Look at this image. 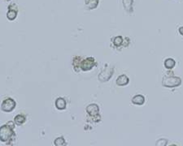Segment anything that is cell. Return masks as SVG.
Segmentation results:
<instances>
[{
	"instance_id": "obj_15",
	"label": "cell",
	"mask_w": 183,
	"mask_h": 146,
	"mask_svg": "<svg viewBox=\"0 0 183 146\" xmlns=\"http://www.w3.org/2000/svg\"><path fill=\"white\" fill-rule=\"evenodd\" d=\"M54 145L56 146H62L66 145V141H65L64 138L60 136V137H57L55 141H54Z\"/></svg>"
},
{
	"instance_id": "obj_7",
	"label": "cell",
	"mask_w": 183,
	"mask_h": 146,
	"mask_svg": "<svg viewBox=\"0 0 183 146\" xmlns=\"http://www.w3.org/2000/svg\"><path fill=\"white\" fill-rule=\"evenodd\" d=\"M129 82H130V79L124 74H122L120 76H118V78L116 79V84L119 85V86L127 85V84H129Z\"/></svg>"
},
{
	"instance_id": "obj_12",
	"label": "cell",
	"mask_w": 183,
	"mask_h": 146,
	"mask_svg": "<svg viewBox=\"0 0 183 146\" xmlns=\"http://www.w3.org/2000/svg\"><path fill=\"white\" fill-rule=\"evenodd\" d=\"M17 16V10H14V9H11V7H9V10L7 13V17L8 19L10 20H14L16 18Z\"/></svg>"
},
{
	"instance_id": "obj_10",
	"label": "cell",
	"mask_w": 183,
	"mask_h": 146,
	"mask_svg": "<svg viewBox=\"0 0 183 146\" xmlns=\"http://www.w3.org/2000/svg\"><path fill=\"white\" fill-rule=\"evenodd\" d=\"M55 105H56V107L57 109L62 110L66 109L67 102H66L64 98H58L56 100Z\"/></svg>"
},
{
	"instance_id": "obj_2",
	"label": "cell",
	"mask_w": 183,
	"mask_h": 146,
	"mask_svg": "<svg viewBox=\"0 0 183 146\" xmlns=\"http://www.w3.org/2000/svg\"><path fill=\"white\" fill-rule=\"evenodd\" d=\"M182 84V79L178 76H166L162 80V85L166 88L178 87Z\"/></svg>"
},
{
	"instance_id": "obj_5",
	"label": "cell",
	"mask_w": 183,
	"mask_h": 146,
	"mask_svg": "<svg viewBox=\"0 0 183 146\" xmlns=\"http://www.w3.org/2000/svg\"><path fill=\"white\" fill-rule=\"evenodd\" d=\"M95 66V60L92 57H88L84 60H82L80 65V68L82 71H90Z\"/></svg>"
},
{
	"instance_id": "obj_6",
	"label": "cell",
	"mask_w": 183,
	"mask_h": 146,
	"mask_svg": "<svg viewBox=\"0 0 183 146\" xmlns=\"http://www.w3.org/2000/svg\"><path fill=\"white\" fill-rule=\"evenodd\" d=\"M86 112L90 116L95 117L99 115V107L97 104H90L86 107Z\"/></svg>"
},
{
	"instance_id": "obj_13",
	"label": "cell",
	"mask_w": 183,
	"mask_h": 146,
	"mask_svg": "<svg viewBox=\"0 0 183 146\" xmlns=\"http://www.w3.org/2000/svg\"><path fill=\"white\" fill-rule=\"evenodd\" d=\"M175 65H176V62L174 59L169 58V59H165V61H164V67L167 69H172L175 67Z\"/></svg>"
},
{
	"instance_id": "obj_14",
	"label": "cell",
	"mask_w": 183,
	"mask_h": 146,
	"mask_svg": "<svg viewBox=\"0 0 183 146\" xmlns=\"http://www.w3.org/2000/svg\"><path fill=\"white\" fill-rule=\"evenodd\" d=\"M26 116H24L23 115H16L14 118L15 124H16V125H19V126H20V125H22V124L26 122Z\"/></svg>"
},
{
	"instance_id": "obj_16",
	"label": "cell",
	"mask_w": 183,
	"mask_h": 146,
	"mask_svg": "<svg viewBox=\"0 0 183 146\" xmlns=\"http://www.w3.org/2000/svg\"><path fill=\"white\" fill-rule=\"evenodd\" d=\"M123 43V37L121 36H117L114 37L113 39V44L116 45V46H120V45H122Z\"/></svg>"
},
{
	"instance_id": "obj_8",
	"label": "cell",
	"mask_w": 183,
	"mask_h": 146,
	"mask_svg": "<svg viewBox=\"0 0 183 146\" xmlns=\"http://www.w3.org/2000/svg\"><path fill=\"white\" fill-rule=\"evenodd\" d=\"M99 0H85L86 7L88 10H93L95 9L99 5Z\"/></svg>"
},
{
	"instance_id": "obj_1",
	"label": "cell",
	"mask_w": 183,
	"mask_h": 146,
	"mask_svg": "<svg viewBox=\"0 0 183 146\" xmlns=\"http://www.w3.org/2000/svg\"><path fill=\"white\" fill-rule=\"evenodd\" d=\"M13 134H14L13 127L3 125L0 127V141H1L7 142V141H10Z\"/></svg>"
},
{
	"instance_id": "obj_18",
	"label": "cell",
	"mask_w": 183,
	"mask_h": 146,
	"mask_svg": "<svg viewBox=\"0 0 183 146\" xmlns=\"http://www.w3.org/2000/svg\"><path fill=\"white\" fill-rule=\"evenodd\" d=\"M179 33H180L181 35H182L183 36V26L179 28Z\"/></svg>"
},
{
	"instance_id": "obj_9",
	"label": "cell",
	"mask_w": 183,
	"mask_h": 146,
	"mask_svg": "<svg viewBox=\"0 0 183 146\" xmlns=\"http://www.w3.org/2000/svg\"><path fill=\"white\" fill-rule=\"evenodd\" d=\"M133 104L137 105V106H142L145 103V98L141 94H138L135 95L131 100Z\"/></svg>"
},
{
	"instance_id": "obj_11",
	"label": "cell",
	"mask_w": 183,
	"mask_h": 146,
	"mask_svg": "<svg viewBox=\"0 0 183 146\" xmlns=\"http://www.w3.org/2000/svg\"><path fill=\"white\" fill-rule=\"evenodd\" d=\"M133 5L134 0H123V7L128 12H133Z\"/></svg>"
},
{
	"instance_id": "obj_4",
	"label": "cell",
	"mask_w": 183,
	"mask_h": 146,
	"mask_svg": "<svg viewBox=\"0 0 183 146\" xmlns=\"http://www.w3.org/2000/svg\"><path fill=\"white\" fill-rule=\"evenodd\" d=\"M16 101L12 98L4 99L1 105V110L4 112H11L16 108Z\"/></svg>"
},
{
	"instance_id": "obj_17",
	"label": "cell",
	"mask_w": 183,
	"mask_h": 146,
	"mask_svg": "<svg viewBox=\"0 0 183 146\" xmlns=\"http://www.w3.org/2000/svg\"><path fill=\"white\" fill-rule=\"evenodd\" d=\"M168 143V141L166 139H160L159 141L155 143V145L158 146H165Z\"/></svg>"
},
{
	"instance_id": "obj_3",
	"label": "cell",
	"mask_w": 183,
	"mask_h": 146,
	"mask_svg": "<svg viewBox=\"0 0 183 146\" xmlns=\"http://www.w3.org/2000/svg\"><path fill=\"white\" fill-rule=\"evenodd\" d=\"M113 73H114V68L108 67V68H104L99 73L98 79L100 82H107L112 77Z\"/></svg>"
}]
</instances>
